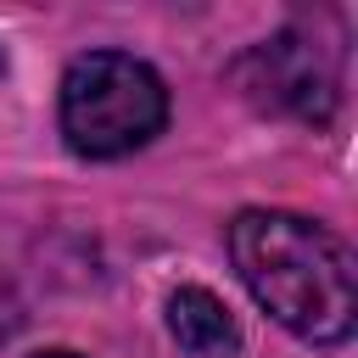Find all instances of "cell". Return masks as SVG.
<instances>
[{
  "label": "cell",
  "instance_id": "obj_4",
  "mask_svg": "<svg viewBox=\"0 0 358 358\" xmlns=\"http://www.w3.org/2000/svg\"><path fill=\"white\" fill-rule=\"evenodd\" d=\"M168 336L185 347V352H196V358H224V352H235V319H229V308L207 291V285H179L173 296H168Z\"/></svg>",
  "mask_w": 358,
  "mask_h": 358
},
{
  "label": "cell",
  "instance_id": "obj_3",
  "mask_svg": "<svg viewBox=\"0 0 358 358\" xmlns=\"http://www.w3.org/2000/svg\"><path fill=\"white\" fill-rule=\"evenodd\" d=\"M235 84L263 112H285L302 123H330V112H336V67L302 34H274V39L252 45L235 62Z\"/></svg>",
  "mask_w": 358,
  "mask_h": 358
},
{
  "label": "cell",
  "instance_id": "obj_1",
  "mask_svg": "<svg viewBox=\"0 0 358 358\" xmlns=\"http://www.w3.org/2000/svg\"><path fill=\"white\" fill-rule=\"evenodd\" d=\"M224 241H229V263H235L241 285L291 336H302L313 347H336V341L352 336V324H358V263H352V246L336 229H324L302 213L246 207V213L229 218Z\"/></svg>",
  "mask_w": 358,
  "mask_h": 358
},
{
  "label": "cell",
  "instance_id": "obj_5",
  "mask_svg": "<svg viewBox=\"0 0 358 358\" xmlns=\"http://www.w3.org/2000/svg\"><path fill=\"white\" fill-rule=\"evenodd\" d=\"M39 358H78V352H62V347H56V352H39Z\"/></svg>",
  "mask_w": 358,
  "mask_h": 358
},
{
  "label": "cell",
  "instance_id": "obj_2",
  "mask_svg": "<svg viewBox=\"0 0 358 358\" xmlns=\"http://www.w3.org/2000/svg\"><path fill=\"white\" fill-rule=\"evenodd\" d=\"M168 123V90L157 67L129 50L73 56L62 73V134L78 157L112 162L157 140Z\"/></svg>",
  "mask_w": 358,
  "mask_h": 358
}]
</instances>
